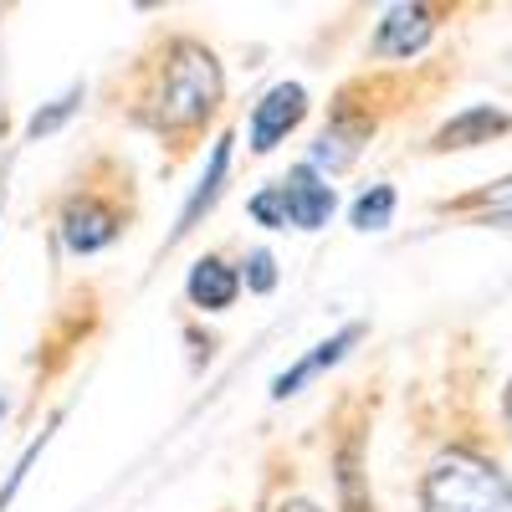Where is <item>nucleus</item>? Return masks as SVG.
<instances>
[{"label": "nucleus", "mask_w": 512, "mask_h": 512, "mask_svg": "<svg viewBox=\"0 0 512 512\" xmlns=\"http://www.w3.org/2000/svg\"><path fill=\"white\" fill-rule=\"evenodd\" d=\"M231 134H221L216 139V149H210V169L200 175V185L190 190V200H185V210H180V226H175V236H185V231H195V221L205 216L210 205L221 200V185H226V175H231Z\"/></svg>", "instance_id": "11"}, {"label": "nucleus", "mask_w": 512, "mask_h": 512, "mask_svg": "<svg viewBox=\"0 0 512 512\" xmlns=\"http://www.w3.org/2000/svg\"><path fill=\"white\" fill-rule=\"evenodd\" d=\"M512 200V180H502V185H492V190H482V195H472V200H461V205H492V216Z\"/></svg>", "instance_id": "16"}, {"label": "nucleus", "mask_w": 512, "mask_h": 512, "mask_svg": "<svg viewBox=\"0 0 512 512\" xmlns=\"http://www.w3.org/2000/svg\"><path fill=\"white\" fill-rule=\"evenodd\" d=\"M512 128V113H502V108H492V103H472V108H461V113H451L441 128H436V149L446 154V149H477V144H492V139H502Z\"/></svg>", "instance_id": "7"}, {"label": "nucleus", "mask_w": 512, "mask_h": 512, "mask_svg": "<svg viewBox=\"0 0 512 512\" xmlns=\"http://www.w3.org/2000/svg\"><path fill=\"white\" fill-rule=\"evenodd\" d=\"M374 134V123L369 118H344L338 113L323 134H318V144H313V169L328 180V175H338V169H349L354 159H359V149H364V139Z\"/></svg>", "instance_id": "10"}, {"label": "nucleus", "mask_w": 512, "mask_h": 512, "mask_svg": "<svg viewBox=\"0 0 512 512\" xmlns=\"http://www.w3.org/2000/svg\"><path fill=\"white\" fill-rule=\"evenodd\" d=\"M221 98H226V77H221L216 52L190 36L169 41V52L159 62V82L149 93V123L159 134H190L221 108Z\"/></svg>", "instance_id": "1"}, {"label": "nucleus", "mask_w": 512, "mask_h": 512, "mask_svg": "<svg viewBox=\"0 0 512 512\" xmlns=\"http://www.w3.org/2000/svg\"><path fill=\"white\" fill-rule=\"evenodd\" d=\"M420 512H512V477L482 451L451 446L420 482Z\"/></svg>", "instance_id": "2"}, {"label": "nucleus", "mask_w": 512, "mask_h": 512, "mask_svg": "<svg viewBox=\"0 0 512 512\" xmlns=\"http://www.w3.org/2000/svg\"><path fill=\"white\" fill-rule=\"evenodd\" d=\"M359 338H364V323H344V328H338L333 338H323V344H313V354H303V359H297L292 369H282L277 379H272V400H287V395H297V390H303V384L308 379H318L323 369H333L338 359H344L354 344H359Z\"/></svg>", "instance_id": "8"}, {"label": "nucleus", "mask_w": 512, "mask_h": 512, "mask_svg": "<svg viewBox=\"0 0 512 512\" xmlns=\"http://www.w3.org/2000/svg\"><path fill=\"white\" fill-rule=\"evenodd\" d=\"M395 205H400L395 185H369V190L349 205V221H354V231H384V226L395 221Z\"/></svg>", "instance_id": "12"}, {"label": "nucleus", "mask_w": 512, "mask_h": 512, "mask_svg": "<svg viewBox=\"0 0 512 512\" xmlns=\"http://www.w3.org/2000/svg\"><path fill=\"white\" fill-rule=\"evenodd\" d=\"M277 190H282V205H287V226H297V231H318V226H328V216L338 210V190H333V180H323L313 164L287 169V180H282Z\"/></svg>", "instance_id": "4"}, {"label": "nucleus", "mask_w": 512, "mask_h": 512, "mask_svg": "<svg viewBox=\"0 0 512 512\" xmlns=\"http://www.w3.org/2000/svg\"><path fill=\"white\" fill-rule=\"evenodd\" d=\"M241 267H246V272H241V287H251V292H272V287H277V262H272V251H251Z\"/></svg>", "instance_id": "15"}, {"label": "nucleus", "mask_w": 512, "mask_h": 512, "mask_svg": "<svg viewBox=\"0 0 512 512\" xmlns=\"http://www.w3.org/2000/svg\"><path fill=\"white\" fill-rule=\"evenodd\" d=\"M185 292L200 313H226L236 297H241V272L226 262V256H200L185 277Z\"/></svg>", "instance_id": "9"}, {"label": "nucleus", "mask_w": 512, "mask_h": 512, "mask_svg": "<svg viewBox=\"0 0 512 512\" xmlns=\"http://www.w3.org/2000/svg\"><path fill=\"white\" fill-rule=\"evenodd\" d=\"M277 512H323L318 502H308V497H292V502H282Z\"/></svg>", "instance_id": "17"}, {"label": "nucleus", "mask_w": 512, "mask_h": 512, "mask_svg": "<svg viewBox=\"0 0 512 512\" xmlns=\"http://www.w3.org/2000/svg\"><path fill=\"white\" fill-rule=\"evenodd\" d=\"M246 210H251V221L267 226V231H282V226H287V205H282V190H277V185L256 190V195L246 200Z\"/></svg>", "instance_id": "14"}, {"label": "nucleus", "mask_w": 512, "mask_h": 512, "mask_svg": "<svg viewBox=\"0 0 512 512\" xmlns=\"http://www.w3.org/2000/svg\"><path fill=\"white\" fill-rule=\"evenodd\" d=\"M0 415H6V395H0Z\"/></svg>", "instance_id": "19"}, {"label": "nucleus", "mask_w": 512, "mask_h": 512, "mask_svg": "<svg viewBox=\"0 0 512 512\" xmlns=\"http://www.w3.org/2000/svg\"><path fill=\"white\" fill-rule=\"evenodd\" d=\"M303 118H308V88H303V82H277V88H267L262 103L251 108V123H246L251 149L272 154Z\"/></svg>", "instance_id": "3"}, {"label": "nucleus", "mask_w": 512, "mask_h": 512, "mask_svg": "<svg viewBox=\"0 0 512 512\" xmlns=\"http://www.w3.org/2000/svg\"><path fill=\"white\" fill-rule=\"evenodd\" d=\"M507 425H512V384H507Z\"/></svg>", "instance_id": "18"}, {"label": "nucleus", "mask_w": 512, "mask_h": 512, "mask_svg": "<svg viewBox=\"0 0 512 512\" xmlns=\"http://www.w3.org/2000/svg\"><path fill=\"white\" fill-rule=\"evenodd\" d=\"M77 103H82V88H67L62 98H52L47 108H36V113H31L26 134H31V139H41V134H57V128H62V123L77 113Z\"/></svg>", "instance_id": "13"}, {"label": "nucleus", "mask_w": 512, "mask_h": 512, "mask_svg": "<svg viewBox=\"0 0 512 512\" xmlns=\"http://www.w3.org/2000/svg\"><path fill=\"white\" fill-rule=\"evenodd\" d=\"M436 36V11L431 6H390L374 26V57H415L431 47Z\"/></svg>", "instance_id": "6"}, {"label": "nucleus", "mask_w": 512, "mask_h": 512, "mask_svg": "<svg viewBox=\"0 0 512 512\" xmlns=\"http://www.w3.org/2000/svg\"><path fill=\"white\" fill-rule=\"evenodd\" d=\"M118 226H123V216L108 200H98V195H82V200H72L62 210V241H67L72 256H93V251L113 246Z\"/></svg>", "instance_id": "5"}]
</instances>
